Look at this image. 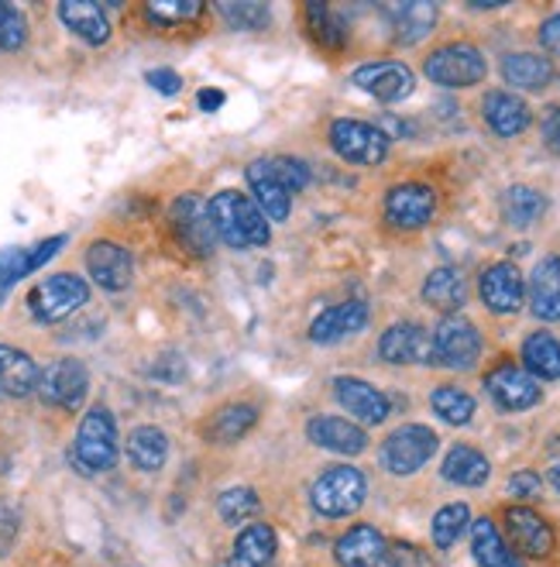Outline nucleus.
Listing matches in <instances>:
<instances>
[{
  "label": "nucleus",
  "mask_w": 560,
  "mask_h": 567,
  "mask_svg": "<svg viewBox=\"0 0 560 567\" xmlns=\"http://www.w3.org/2000/svg\"><path fill=\"white\" fill-rule=\"evenodd\" d=\"M210 220L217 238L230 248H261L272 238V224L255 207V199L238 189H220L210 196Z\"/></svg>",
  "instance_id": "f257e3e1"
},
{
  "label": "nucleus",
  "mask_w": 560,
  "mask_h": 567,
  "mask_svg": "<svg viewBox=\"0 0 560 567\" xmlns=\"http://www.w3.org/2000/svg\"><path fill=\"white\" fill-rule=\"evenodd\" d=\"M73 461L83 475H101L117 464V423L107 406H93L80 420Z\"/></svg>",
  "instance_id": "f03ea898"
},
{
  "label": "nucleus",
  "mask_w": 560,
  "mask_h": 567,
  "mask_svg": "<svg viewBox=\"0 0 560 567\" xmlns=\"http://www.w3.org/2000/svg\"><path fill=\"white\" fill-rule=\"evenodd\" d=\"M365 498H369V478L361 475L354 464H334V468H326L310 488L313 509L326 519L357 513L365 506Z\"/></svg>",
  "instance_id": "7ed1b4c3"
},
{
  "label": "nucleus",
  "mask_w": 560,
  "mask_h": 567,
  "mask_svg": "<svg viewBox=\"0 0 560 567\" xmlns=\"http://www.w3.org/2000/svg\"><path fill=\"white\" fill-rule=\"evenodd\" d=\"M423 73H426V80L444 86V90H465V86H475V83L485 80L488 62L478 52V45L450 42V45H440L437 52L426 55Z\"/></svg>",
  "instance_id": "20e7f679"
},
{
  "label": "nucleus",
  "mask_w": 560,
  "mask_h": 567,
  "mask_svg": "<svg viewBox=\"0 0 560 567\" xmlns=\"http://www.w3.org/2000/svg\"><path fill=\"white\" fill-rule=\"evenodd\" d=\"M440 447V437L423 423H409V426H400L395 433H388L382 451H378V461L388 475H416L426 461H431Z\"/></svg>",
  "instance_id": "39448f33"
},
{
  "label": "nucleus",
  "mask_w": 560,
  "mask_h": 567,
  "mask_svg": "<svg viewBox=\"0 0 560 567\" xmlns=\"http://www.w3.org/2000/svg\"><path fill=\"white\" fill-rule=\"evenodd\" d=\"M86 299H90V286L80 276L62 272V276H52L42 286L31 289L28 310L39 323H59L65 317H73Z\"/></svg>",
  "instance_id": "423d86ee"
},
{
  "label": "nucleus",
  "mask_w": 560,
  "mask_h": 567,
  "mask_svg": "<svg viewBox=\"0 0 560 567\" xmlns=\"http://www.w3.org/2000/svg\"><path fill=\"white\" fill-rule=\"evenodd\" d=\"M481 358V333L468 317H444L434 330V364L444 369H475Z\"/></svg>",
  "instance_id": "0eeeda50"
},
{
  "label": "nucleus",
  "mask_w": 560,
  "mask_h": 567,
  "mask_svg": "<svg viewBox=\"0 0 560 567\" xmlns=\"http://www.w3.org/2000/svg\"><path fill=\"white\" fill-rule=\"evenodd\" d=\"M331 148L354 165H378L388 155V135L378 124L338 117L331 124Z\"/></svg>",
  "instance_id": "6e6552de"
},
{
  "label": "nucleus",
  "mask_w": 560,
  "mask_h": 567,
  "mask_svg": "<svg viewBox=\"0 0 560 567\" xmlns=\"http://www.w3.org/2000/svg\"><path fill=\"white\" fill-rule=\"evenodd\" d=\"M86 389H90V372L86 364L76 361V358H62V361H52L49 369L39 375V395L42 403L49 406H59V410H80L83 399H86Z\"/></svg>",
  "instance_id": "1a4fd4ad"
},
{
  "label": "nucleus",
  "mask_w": 560,
  "mask_h": 567,
  "mask_svg": "<svg viewBox=\"0 0 560 567\" xmlns=\"http://www.w3.org/2000/svg\"><path fill=\"white\" fill-rule=\"evenodd\" d=\"M437 214V193L426 183H400L385 193V220L400 230H419Z\"/></svg>",
  "instance_id": "9d476101"
},
{
  "label": "nucleus",
  "mask_w": 560,
  "mask_h": 567,
  "mask_svg": "<svg viewBox=\"0 0 560 567\" xmlns=\"http://www.w3.org/2000/svg\"><path fill=\"white\" fill-rule=\"evenodd\" d=\"M485 392L491 395V403H496L502 413H526L543 399L540 382L533 375H526L522 369H516V364H499V369H491L485 375Z\"/></svg>",
  "instance_id": "9b49d317"
},
{
  "label": "nucleus",
  "mask_w": 560,
  "mask_h": 567,
  "mask_svg": "<svg viewBox=\"0 0 560 567\" xmlns=\"http://www.w3.org/2000/svg\"><path fill=\"white\" fill-rule=\"evenodd\" d=\"M351 83L357 90H365L369 96L382 100V104H403V100L416 90V76L409 65L403 62H369V65H357Z\"/></svg>",
  "instance_id": "f8f14e48"
},
{
  "label": "nucleus",
  "mask_w": 560,
  "mask_h": 567,
  "mask_svg": "<svg viewBox=\"0 0 560 567\" xmlns=\"http://www.w3.org/2000/svg\"><path fill=\"white\" fill-rule=\"evenodd\" d=\"M169 220L176 227L179 241L196 251V255H210L214 251V241H217V230H214V220H210V207L204 196L196 193H186L179 196L173 210H169Z\"/></svg>",
  "instance_id": "ddd939ff"
},
{
  "label": "nucleus",
  "mask_w": 560,
  "mask_h": 567,
  "mask_svg": "<svg viewBox=\"0 0 560 567\" xmlns=\"http://www.w3.org/2000/svg\"><path fill=\"white\" fill-rule=\"evenodd\" d=\"M378 354L388 364H434V333L419 323H392L378 338Z\"/></svg>",
  "instance_id": "4468645a"
},
{
  "label": "nucleus",
  "mask_w": 560,
  "mask_h": 567,
  "mask_svg": "<svg viewBox=\"0 0 560 567\" xmlns=\"http://www.w3.org/2000/svg\"><path fill=\"white\" fill-rule=\"evenodd\" d=\"M62 245H65V238L55 235V238L39 241V245H14V248H4V251H0V307H4V299L11 296V289H14L24 276L39 272L52 255H59Z\"/></svg>",
  "instance_id": "2eb2a0df"
},
{
  "label": "nucleus",
  "mask_w": 560,
  "mask_h": 567,
  "mask_svg": "<svg viewBox=\"0 0 560 567\" xmlns=\"http://www.w3.org/2000/svg\"><path fill=\"white\" fill-rule=\"evenodd\" d=\"M478 292H481V303L491 313H516V310H522L526 282H522V272L512 261H496L481 272Z\"/></svg>",
  "instance_id": "dca6fc26"
},
{
  "label": "nucleus",
  "mask_w": 560,
  "mask_h": 567,
  "mask_svg": "<svg viewBox=\"0 0 560 567\" xmlns=\"http://www.w3.org/2000/svg\"><path fill=\"white\" fill-rule=\"evenodd\" d=\"M334 395H338V403L357 420V423H365V426H378L388 420L392 413V403H388V395L378 392L372 382L365 379H354V375H341L334 379Z\"/></svg>",
  "instance_id": "f3484780"
},
{
  "label": "nucleus",
  "mask_w": 560,
  "mask_h": 567,
  "mask_svg": "<svg viewBox=\"0 0 560 567\" xmlns=\"http://www.w3.org/2000/svg\"><path fill=\"white\" fill-rule=\"evenodd\" d=\"M86 272L101 289L121 292L135 276V258L117 241H93L86 251Z\"/></svg>",
  "instance_id": "a211bd4d"
},
{
  "label": "nucleus",
  "mask_w": 560,
  "mask_h": 567,
  "mask_svg": "<svg viewBox=\"0 0 560 567\" xmlns=\"http://www.w3.org/2000/svg\"><path fill=\"white\" fill-rule=\"evenodd\" d=\"M506 533L512 550L526 554V557H547L553 550V529L547 526V519L526 506H509L506 509Z\"/></svg>",
  "instance_id": "6ab92c4d"
},
{
  "label": "nucleus",
  "mask_w": 560,
  "mask_h": 567,
  "mask_svg": "<svg viewBox=\"0 0 560 567\" xmlns=\"http://www.w3.org/2000/svg\"><path fill=\"white\" fill-rule=\"evenodd\" d=\"M365 327H369V303H361V299H348V303L323 310L313 320L310 341L313 344H338V341L354 338V333H361Z\"/></svg>",
  "instance_id": "aec40b11"
},
{
  "label": "nucleus",
  "mask_w": 560,
  "mask_h": 567,
  "mask_svg": "<svg viewBox=\"0 0 560 567\" xmlns=\"http://www.w3.org/2000/svg\"><path fill=\"white\" fill-rule=\"evenodd\" d=\"M481 117L499 138L522 135V131L530 127V121H533L530 107H526V100L509 93V90H488L485 100H481Z\"/></svg>",
  "instance_id": "412c9836"
},
{
  "label": "nucleus",
  "mask_w": 560,
  "mask_h": 567,
  "mask_svg": "<svg viewBox=\"0 0 560 567\" xmlns=\"http://www.w3.org/2000/svg\"><path fill=\"white\" fill-rule=\"evenodd\" d=\"M307 437L323 447V451H334V454H344V457H354L369 447V437L365 430L357 423L344 420V416H313L307 423Z\"/></svg>",
  "instance_id": "4be33fe9"
},
{
  "label": "nucleus",
  "mask_w": 560,
  "mask_h": 567,
  "mask_svg": "<svg viewBox=\"0 0 560 567\" xmlns=\"http://www.w3.org/2000/svg\"><path fill=\"white\" fill-rule=\"evenodd\" d=\"M385 537L375 526H351L334 544V557L341 567H378L385 560Z\"/></svg>",
  "instance_id": "5701e85b"
},
{
  "label": "nucleus",
  "mask_w": 560,
  "mask_h": 567,
  "mask_svg": "<svg viewBox=\"0 0 560 567\" xmlns=\"http://www.w3.org/2000/svg\"><path fill=\"white\" fill-rule=\"evenodd\" d=\"M59 18L86 45H104L111 39L107 4H90V0H65V4H59Z\"/></svg>",
  "instance_id": "b1692460"
},
{
  "label": "nucleus",
  "mask_w": 560,
  "mask_h": 567,
  "mask_svg": "<svg viewBox=\"0 0 560 567\" xmlns=\"http://www.w3.org/2000/svg\"><path fill=\"white\" fill-rule=\"evenodd\" d=\"M279 550V537L269 523H251L238 533L227 567H269Z\"/></svg>",
  "instance_id": "393cba45"
},
{
  "label": "nucleus",
  "mask_w": 560,
  "mask_h": 567,
  "mask_svg": "<svg viewBox=\"0 0 560 567\" xmlns=\"http://www.w3.org/2000/svg\"><path fill=\"white\" fill-rule=\"evenodd\" d=\"M530 310L537 320H560V255L537 261L530 276Z\"/></svg>",
  "instance_id": "a878e982"
},
{
  "label": "nucleus",
  "mask_w": 560,
  "mask_h": 567,
  "mask_svg": "<svg viewBox=\"0 0 560 567\" xmlns=\"http://www.w3.org/2000/svg\"><path fill=\"white\" fill-rule=\"evenodd\" d=\"M392 14V35L400 45H419L431 31L437 28L440 8L431 0H413V4H395L388 8Z\"/></svg>",
  "instance_id": "bb28decb"
},
{
  "label": "nucleus",
  "mask_w": 560,
  "mask_h": 567,
  "mask_svg": "<svg viewBox=\"0 0 560 567\" xmlns=\"http://www.w3.org/2000/svg\"><path fill=\"white\" fill-rule=\"evenodd\" d=\"M39 364L31 361V354H24L21 348H8L0 344V395L11 399H24L39 389Z\"/></svg>",
  "instance_id": "cd10ccee"
},
{
  "label": "nucleus",
  "mask_w": 560,
  "mask_h": 567,
  "mask_svg": "<svg viewBox=\"0 0 560 567\" xmlns=\"http://www.w3.org/2000/svg\"><path fill=\"white\" fill-rule=\"evenodd\" d=\"M423 299L434 310H440L444 317H454L460 307L468 303V282H465V276H460L457 269H450V265H440V269H434L431 276H426Z\"/></svg>",
  "instance_id": "c85d7f7f"
},
{
  "label": "nucleus",
  "mask_w": 560,
  "mask_h": 567,
  "mask_svg": "<svg viewBox=\"0 0 560 567\" xmlns=\"http://www.w3.org/2000/svg\"><path fill=\"white\" fill-rule=\"evenodd\" d=\"M471 554H475L478 567H522L519 554L502 540L499 526L488 516L471 519Z\"/></svg>",
  "instance_id": "c756f323"
},
{
  "label": "nucleus",
  "mask_w": 560,
  "mask_h": 567,
  "mask_svg": "<svg viewBox=\"0 0 560 567\" xmlns=\"http://www.w3.org/2000/svg\"><path fill=\"white\" fill-rule=\"evenodd\" d=\"M248 186H251L255 207H258L261 214H266V220H269V224H272V220H276V224H282V220L289 217V193L272 179L266 158L248 165Z\"/></svg>",
  "instance_id": "7c9ffc66"
},
{
  "label": "nucleus",
  "mask_w": 560,
  "mask_h": 567,
  "mask_svg": "<svg viewBox=\"0 0 560 567\" xmlns=\"http://www.w3.org/2000/svg\"><path fill=\"white\" fill-rule=\"evenodd\" d=\"M502 80L512 90L537 93L553 80V65L547 55H537V52H512L502 59Z\"/></svg>",
  "instance_id": "2f4dec72"
},
{
  "label": "nucleus",
  "mask_w": 560,
  "mask_h": 567,
  "mask_svg": "<svg viewBox=\"0 0 560 567\" xmlns=\"http://www.w3.org/2000/svg\"><path fill=\"white\" fill-rule=\"evenodd\" d=\"M440 475L450 485H465V488H481L491 475V464L481 451L468 447V444H457L447 451L444 464H440Z\"/></svg>",
  "instance_id": "473e14b6"
},
{
  "label": "nucleus",
  "mask_w": 560,
  "mask_h": 567,
  "mask_svg": "<svg viewBox=\"0 0 560 567\" xmlns=\"http://www.w3.org/2000/svg\"><path fill=\"white\" fill-rule=\"evenodd\" d=\"M522 372L533 375L537 382L560 379V341L550 330H537L522 341Z\"/></svg>",
  "instance_id": "72a5a7b5"
},
{
  "label": "nucleus",
  "mask_w": 560,
  "mask_h": 567,
  "mask_svg": "<svg viewBox=\"0 0 560 567\" xmlns=\"http://www.w3.org/2000/svg\"><path fill=\"white\" fill-rule=\"evenodd\" d=\"M169 457V437L158 426H135L127 437V461L138 472H158Z\"/></svg>",
  "instance_id": "f704fd0d"
},
{
  "label": "nucleus",
  "mask_w": 560,
  "mask_h": 567,
  "mask_svg": "<svg viewBox=\"0 0 560 567\" xmlns=\"http://www.w3.org/2000/svg\"><path fill=\"white\" fill-rule=\"evenodd\" d=\"M258 423V410L251 403H227L220 406L207 423V441L210 444H235Z\"/></svg>",
  "instance_id": "c9c22d12"
},
{
  "label": "nucleus",
  "mask_w": 560,
  "mask_h": 567,
  "mask_svg": "<svg viewBox=\"0 0 560 567\" xmlns=\"http://www.w3.org/2000/svg\"><path fill=\"white\" fill-rule=\"evenodd\" d=\"M303 11H307V24H310L313 42L323 45V49H331V52H341L344 42H348L344 18H338V11L331 4H317V0H313V4H307Z\"/></svg>",
  "instance_id": "e433bc0d"
},
{
  "label": "nucleus",
  "mask_w": 560,
  "mask_h": 567,
  "mask_svg": "<svg viewBox=\"0 0 560 567\" xmlns=\"http://www.w3.org/2000/svg\"><path fill=\"white\" fill-rule=\"evenodd\" d=\"M502 210L512 227H533L547 214V196L533 186H509L502 196Z\"/></svg>",
  "instance_id": "4c0bfd02"
},
{
  "label": "nucleus",
  "mask_w": 560,
  "mask_h": 567,
  "mask_svg": "<svg viewBox=\"0 0 560 567\" xmlns=\"http://www.w3.org/2000/svg\"><path fill=\"white\" fill-rule=\"evenodd\" d=\"M431 406L434 413L447 423V426H468L475 420V399L465 392V389H457V385H440L434 389L431 395Z\"/></svg>",
  "instance_id": "58836bf2"
},
{
  "label": "nucleus",
  "mask_w": 560,
  "mask_h": 567,
  "mask_svg": "<svg viewBox=\"0 0 560 567\" xmlns=\"http://www.w3.org/2000/svg\"><path fill=\"white\" fill-rule=\"evenodd\" d=\"M468 526H471V509L465 503H450V506L437 509V516H434V544L440 550H450Z\"/></svg>",
  "instance_id": "ea45409f"
},
{
  "label": "nucleus",
  "mask_w": 560,
  "mask_h": 567,
  "mask_svg": "<svg viewBox=\"0 0 560 567\" xmlns=\"http://www.w3.org/2000/svg\"><path fill=\"white\" fill-rule=\"evenodd\" d=\"M258 506H261V503H258V495H255V488H248V485H235V488L220 492V498H217V513H220L224 523H241V519L255 516Z\"/></svg>",
  "instance_id": "a19ab883"
},
{
  "label": "nucleus",
  "mask_w": 560,
  "mask_h": 567,
  "mask_svg": "<svg viewBox=\"0 0 560 567\" xmlns=\"http://www.w3.org/2000/svg\"><path fill=\"white\" fill-rule=\"evenodd\" d=\"M145 14L162 28H173V24L200 18L204 4H200V0H152V4H145Z\"/></svg>",
  "instance_id": "79ce46f5"
},
{
  "label": "nucleus",
  "mask_w": 560,
  "mask_h": 567,
  "mask_svg": "<svg viewBox=\"0 0 560 567\" xmlns=\"http://www.w3.org/2000/svg\"><path fill=\"white\" fill-rule=\"evenodd\" d=\"M217 11L227 18L230 28H241V31H258L266 28L272 18L269 4H255V0H238V4H217Z\"/></svg>",
  "instance_id": "37998d69"
},
{
  "label": "nucleus",
  "mask_w": 560,
  "mask_h": 567,
  "mask_svg": "<svg viewBox=\"0 0 560 567\" xmlns=\"http://www.w3.org/2000/svg\"><path fill=\"white\" fill-rule=\"evenodd\" d=\"M266 165H269L272 179H276L286 193H300V189L310 186V169H307V162H300V158L279 155V158H266Z\"/></svg>",
  "instance_id": "c03bdc74"
},
{
  "label": "nucleus",
  "mask_w": 560,
  "mask_h": 567,
  "mask_svg": "<svg viewBox=\"0 0 560 567\" xmlns=\"http://www.w3.org/2000/svg\"><path fill=\"white\" fill-rule=\"evenodd\" d=\"M28 42V21L14 4H0V55L18 52Z\"/></svg>",
  "instance_id": "a18cd8bd"
},
{
  "label": "nucleus",
  "mask_w": 560,
  "mask_h": 567,
  "mask_svg": "<svg viewBox=\"0 0 560 567\" xmlns=\"http://www.w3.org/2000/svg\"><path fill=\"white\" fill-rule=\"evenodd\" d=\"M385 564H392V567H431L426 554H419L413 544H388L385 547Z\"/></svg>",
  "instance_id": "49530a36"
},
{
  "label": "nucleus",
  "mask_w": 560,
  "mask_h": 567,
  "mask_svg": "<svg viewBox=\"0 0 560 567\" xmlns=\"http://www.w3.org/2000/svg\"><path fill=\"white\" fill-rule=\"evenodd\" d=\"M540 131H543V145H547L553 155H560V107H557V104H550V107L543 111Z\"/></svg>",
  "instance_id": "de8ad7c7"
},
{
  "label": "nucleus",
  "mask_w": 560,
  "mask_h": 567,
  "mask_svg": "<svg viewBox=\"0 0 560 567\" xmlns=\"http://www.w3.org/2000/svg\"><path fill=\"white\" fill-rule=\"evenodd\" d=\"M540 475H533V472H516L512 478H509V492L516 495V498H522V503H526V498H537L540 495Z\"/></svg>",
  "instance_id": "09e8293b"
},
{
  "label": "nucleus",
  "mask_w": 560,
  "mask_h": 567,
  "mask_svg": "<svg viewBox=\"0 0 560 567\" xmlns=\"http://www.w3.org/2000/svg\"><path fill=\"white\" fill-rule=\"evenodd\" d=\"M145 80H148V86L158 90L162 96H176V93L183 90V80H179L176 70H152Z\"/></svg>",
  "instance_id": "8fccbe9b"
},
{
  "label": "nucleus",
  "mask_w": 560,
  "mask_h": 567,
  "mask_svg": "<svg viewBox=\"0 0 560 567\" xmlns=\"http://www.w3.org/2000/svg\"><path fill=\"white\" fill-rule=\"evenodd\" d=\"M540 45H543L550 55H560V14H550V18L540 24Z\"/></svg>",
  "instance_id": "3c124183"
},
{
  "label": "nucleus",
  "mask_w": 560,
  "mask_h": 567,
  "mask_svg": "<svg viewBox=\"0 0 560 567\" xmlns=\"http://www.w3.org/2000/svg\"><path fill=\"white\" fill-rule=\"evenodd\" d=\"M196 100H200V107H204V111H217L227 96H224V90H200V96H196Z\"/></svg>",
  "instance_id": "603ef678"
},
{
  "label": "nucleus",
  "mask_w": 560,
  "mask_h": 567,
  "mask_svg": "<svg viewBox=\"0 0 560 567\" xmlns=\"http://www.w3.org/2000/svg\"><path fill=\"white\" fill-rule=\"evenodd\" d=\"M550 485L560 492V464H553V468H550Z\"/></svg>",
  "instance_id": "864d4df0"
},
{
  "label": "nucleus",
  "mask_w": 560,
  "mask_h": 567,
  "mask_svg": "<svg viewBox=\"0 0 560 567\" xmlns=\"http://www.w3.org/2000/svg\"><path fill=\"white\" fill-rule=\"evenodd\" d=\"M553 451H560V437H557V441H553Z\"/></svg>",
  "instance_id": "5fc2aeb1"
}]
</instances>
